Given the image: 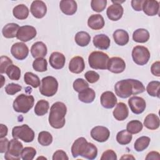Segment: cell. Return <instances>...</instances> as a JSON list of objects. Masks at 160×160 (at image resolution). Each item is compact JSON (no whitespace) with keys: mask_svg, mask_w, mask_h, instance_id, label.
<instances>
[{"mask_svg":"<svg viewBox=\"0 0 160 160\" xmlns=\"http://www.w3.org/2000/svg\"><path fill=\"white\" fill-rule=\"evenodd\" d=\"M29 9L24 4H18L13 8L12 13L14 16L18 19L23 20L26 19L29 15Z\"/></svg>","mask_w":160,"mask_h":160,"instance_id":"4dcf8cb0","label":"cell"},{"mask_svg":"<svg viewBox=\"0 0 160 160\" xmlns=\"http://www.w3.org/2000/svg\"><path fill=\"white\" fill-rule=\"evenodd\" d=\"M92 42L96 48L101 50H106L109 48L111 41L107 35L101 34L94 36Z\"/></svg>","mask_w":160,"mask_h":160,"instance_id":"603a6c76","label":"cell"},{"mask_svg":"<svg viewBox=\"0 0 160 160\" xmlns=\"http://www.w3.org/2000/svg\"><path fill=\"white\" fill-rule=\"evenodd\" d=\"M49 108V104L48 101L44 99H41L37 102L34 108V112L37 116H44L48 112Z\"/></svg>","mask_w":160,"mask_h":160,"instance_id":"d6a6232c","label":"cell"},{"mask_svg":"<svg viewBox=\"0 0 160 160\" xmlns=\"http://www.w3.org/2000/svg\"><path fill=\"white\" fill-rule=\"evenodd\" d=\"M66 112L67 108L64 103L59 101L54 102L51 107L48 119L51 126L55 129L63 128L66 122Z\"/></svg>","mask_w":160,"mask_h":160,"instance_id":"3957f363","label":"cell"},{"mask_svg":"<svg viewBox=\"0 0 160 160\" xmlns=\"http://www.w3.org/2000/svg\"><path fill=\"white\" fill-rule=\"evenodd\" d=\"M101 104L104 108L111 109L117 104V98L111 91H105L101 96Z\"/></svg>","mask_w":160,"mask_h":160,"instance_id":"e0dca14e","label":"cell"},{"mask_svg":"<svg viewBox=\"0 0 160 160\" xmlns=\"http://www.w3.org/2000/svg\"><path fill=\"white\" fill-rule=\"evenodd\" d=\"M146 159H160L159 153L156 151H151L147 154Z\"/></svg>","mask_w":160,"mask_h":160,"instance_id":"db71d44e","label":"cell"},{"mask_svg":"<svg viewBox=\"0 0 160 160\" xmlns=\"http://www.w3.org/2000/svg\"><path fill=\"white\" fill-rule=\"evenodd\" d=\"M24 80L26 84L36 88L40 86V79L39 77L31 72H27L24 74Z\"/></svg>","mask_w":160,"mask_h":160,"instance_id":"e575fe53","label":"cell"},{"mask_svg":"<svg viewBox=\"0 0 160 160\" xmlns=\"http://www.w3.org/2000/svg\"><path fill=\"white\" fill-rule=\"evenodd\" d=\"M88 88H89L88 83L86 81H85L82 78L76 79L73 82V88L78 92H80Z\"/></svg>","mask_w":160,"mask_h":160,"instance_id":"ee69618b","label":"cell"},{"mask_svg":"<svg viewBox=\"0 0 160 160\" xmlns=\"http://www.w3.org/2000/svg\"><path fill=\"white\" fill-rule=\"evenodd\" d=\"M36 34V29L34 27L25 25L19 28L16 35V38L18 39L22 42H27L34 38Z\"/></svg>","mask_w":160,"mask_h":160,"instance_id":"30bf717a","label":"cell"},{"mask_svg":"<svg viewBox=\"0 0 160 160\" xmlns=\"http://www.w3.org/2000/svg\"><path fill=\"white\" fill-rule=\"evenodd\" d=\"M121 159H134V158L133 156H132L131 155L126 154V155H124L122 157H121Z\"/></svg>","mask_w":160,"mask_h":160,"instance_id":"9f6ffc18","label":"cell"},{"mask_svg":"<svg viewBox=\"0 0 160 160\" xmlns=\"http://www.w3.org/2000/svg\"><path fill=\"white\" fill-rule=\"evenodd\" d=\"M30 11L32 15L38 19L42 18L47 12V7L42 1H34L31 3Z\"/></svg>","mask_w":160,"mask_h":160,"instance_id":"9a60e30c","label":"cell"},{"mask_svg":"<svg viewBox=\"0 0 160 160\" xmlns=\"http://www.w3.org/2000/svg\"><path fill=\"white\" fill-rule=\"evenodd\" d=\"M114 91L117 96L126 99L131 95L143 92L145 88L143 84L137 79H127L117 82L114 86Z\"/></svg>","mask_w":160,"mask_h":160,"instance_id":"6da1fadb","label":"cell"},{"mask_svg":"<svg viewBox=\"0 0 160 160\" xmlns=\"http://www.w3.org/2000/svg\"><path fill=\"white\" fill-rule=\"evenodd\" d=\"M23 149L22 144L18 140L13 138L10 140L8 148L5 152L4 158L6 160H19L21 158V152Z\"/></svg>","mask_w":160,"mask_h":160,"instance_id":"ba28073f","label":"cell"},{"mask_svg":"<svg viewBox=\"0 0 160 160\" xmlns=\"http://www.w3.org/2000/svg\"><path fill=\"white\" fill-rule=\"evenodd\" d=\"M48 62L46 59L39 58L36 59L32 62L33 69L38 72H44L48 69Z\"/></svg>","mask_w":160,"mask_h":160,"instance_id":"60d3db41","label":"cell"},{"mask_svg":"<svg viewBox=\"0 0 160 160\" xmlns=\"http://www.w3.org/2000/svg\"><path fill=\"white\" fill-rule=\"evenodd\" d=\"M12 136L14 139H19L25 142H30L34 140V132L28 125L22 124L12 128Z\"/></svg>","mask_w":160,"mask_h":160,"instance_id":"52a82bcc","label":"cell"},{"mask_svg":"<svg viewBox=\"0 0 160 160\" xmlns=\"http://www.w3.org/2000/svg\"><path fill=\"white\" fill-rule=\"evenodd\" d=\"M159 88L160 82L158 81H153L148 83L146 87V91L149 96L159 98Z\"/></svg>","mask_w":160,"mask_h":160,"instance_id":"8d00e7d4","label":"cell"},{"mask_svg":"<svg viewBox=\"0 0 160 160\" xmlns=\"http://www.w3.org/2000/svg\"><path fill=\"white\" fill-rule=\"evenodd\" d=\"M117 159L116 152L112 149L105 151L101 157V160H116Z\"/></svg>","mask_w":160,"mask_h":160,"instance_id":"c3c4849f","label":"cell"},{"mask_svg":"<svg viewBox=\"0 0 160 160\" xmlns=\"http://www.w3.org/2000/svg\"><path fill=\"white\" fill-rule=\"evenodd\" d=\"M104 19L103 17L99 14H92L88 20V26L94 30H99L104 26Z\"/></svg>","mask_w":160,"mask_h":160,"instance_id":"d4e9b609","label":"cell"},{"mask_svg":"<svg viewBox=\"0 0 160 160\" xmlns=\"http://www.w3.org/2000/svg\"><path fill=\"white\" fill-rule=\"evenodd\" d=\"M128 104L131 111L136 114L143 112L146 107L145 100L141 97L136 96L129 99Z\"/></svg>","mask_w":160,"mask_h":160,"instance_id":"7c38bea8","label":"cell"},{"mask_svg":"<svg viewBox=\"0 0 160 160\" xmlns=\"http://www.w3.org/2000/svg\"><path fill=\"white\" fill-rule=\"evenodd\" d=\"M71 153L73 158L81 156L88 159L92 160L97 157L98 149L94 144L88 142L84 138L81 137L73 142L71 146Z\"/></svg>","mask_w":160,"mask_h":160,"instance_id":"7a4b0ae2","label":"cell"},{"mask_svg":"<svg viewBox=\"0 0 160 160\" xmlns=\"http://www.w3.org/2000/svg\"><path fill=\"white\" fill-rule=\"evenodd\" d=\"M142 9L146 15L155 16L159 13V3L155 0H145L143 2Z\"/></svg>","mask_w":160,"mask_h":160,"instance_id":"ac0fdd59","label":"cell"},{"mask_svg":"<svg viewBox=\"0 0 160 160\" xmlns=\"http://www.w3.org/2000/svg\"><path fill=\"white\" fill-rule=\"evenodd\" d=\"M38 142L43 146L50 145L52 142V136L48 131H41L39 133L38 137Z\"/></svg>","mask_w":160,"mask_h":160,"instance_id":"ab89813d","label":"cell"},{"mask_svg":"<svg viewBox=\"0 0 160 160\" xmlns=\"http://www.w3.org/2000/svg\"><path fill=\"white\" fill-rule=\"evenodd\" d=\"M160 62L159 61H156L155 62H154L151 67V73L154 75L156 76L157 77H159L160 76Z\"/></svg>","mask_w":160,"mask_h":160,"instance_id":"f907efd6","label":"cell"},{"mask_svg":"<svg viewBox=\"0 0 160 160\" xmlns=\"http://www.w3.org/2000/svg\"><path fill=\"white\" fill-rule=\"evenodd\" d=\"M123 8L120 4L113 3L110 5L106 11V14L108 18L111 21H118L120 19L123 14Z\"/></svg>","mask_w":160,"mask_h":160,"instance_id":"2e32d148","label":"cell"},{"mask_svg":"<svg viewBox=\"0 0 160 160\" xmlns=\"http://www.w3.org/2000/svg\"><path fill=\"white\" fill-rule=\"evenodd\" d=\"M11 53L16 59L23 60L28 56L29 49L24 42H16L11 46Z\"/></svg>","mask_w":160,"mask_h":160,"instance_id":"8fae6325","label":"cell"},{"mask_svg":"<svg viewBox=\"0 0 160 160\" xmlns=\"http://www.w3.org/2000/svg\"><path fill=\"white\" fill-rule=\"evenodd\" d=\"M132 138L131 134L125 129L118 132L116 135V141L121 145L128 144L131 141Z\"/></svg>","mask_w":160,"mask_h":160,"instance_id":"d590c367","label":"cell"},{"mask_svg":"<svg viewBox=\"0 0 160 160\" xmlns=\"http://www.w3.org/2000/svg\"><path fill=\"white\" fill-rule=\"evenodd\" d=\"M6 73L11 80L18 81L21 78V69L14 64H11L8 68Z\"/></svg>","mask_w":160,"mask_h":160,"instance_id":"f35d334b","label":"cell"},{"mask_svg":"<svg viewBox=\"0 0 160 160\" xmlns=\"http://www.w3.org/2000/svg\"><path fill=\"white\" fill-rule=\"evenodd\" d=\"M12 64V61L8 56H2L0 58V72L1 74L5 73L8 68Z\"/></svg>","mask_w":160,"mask_h":160,"instance_id":"f6af8a7d","label":"cell"},{"mask_svg":"<svg viewBox=\"0 0 160 160\" xmlns=\"http://www.w3.org/2000/svg\"><path fill=\"white\" fill-rule=\"evenodd\" d=\"M133 61L138 65L143 66L148 63L150 58V52L148 49L143 46H136L132 51Z\"/></svg>","mask_w":160,"mask_h":160,"instance_id":"9c48e42d","label":"cell"},{"mask_svg":"<svg viewBox=\"0 0 160 160\" xmlns=\"http://www.w3.org/2000/svg\"><path fill=\"white\" fill-rule=\"evenodd\" d=\"M126 68L125 61L119 57H112L109 59L107 69L115 74L122 72Z\"/></svg>","mask_w":160,"mask_h":160,"instance_id":"5bb4252c","label":"cell"},{"mask_svg":"<svg viewBox=\"0 0 160 160\" xmlns=\"http://www.w3.org/2000/svg\"><path fill=\"white\" fill-rule=\"evenodd\" d=\"M143 125L140 121L132 120L126 126V130L131 134H137L141 131Z\"/></svg>","mask_w":160,"mask_h":160,"instance_id":"74e56055","label":"cell"},{"mask_svg":"<svg viewBox=\"0 0 160 160\" xmlns=\"http://www.w3.org/2000/svg\"><path fill=\"white\" fill-rule=\"evenodd\" d=\"M69 158L66 154V153L62 150H57L52 156L53 160H68Z\"/></svg>","mask_w":160,"mask_h":160,"instance_id":"681fc988","label":"cell"},{"mask_svg":"<svg viewBox=\"0 0 160 160\" xmlns=\"http://www.w3.org/2000/svg\"><path fill=\"white\" fill-rule=\"evenodd\" d=\"M21 86L15 83H9L5 87V91L9 95H14L21 91Z\"/></svg>","mask_w":160,"mask_h":160,"instance_id":"bcb514c9","label":"cell"},{"mask_svg":"<svg viewBox=\"0 0 160 160\" xmlns=\"http://www.w3.org/2000/svg\"><path fill=\"white\" fill-rule=\"evenodd\" d=\"M110 136L109 130L102 126H97L91 131V136L95 141L100 142L106 141Z\"/></svg>","mask_w":160,"mask_h":160,"instance_id":"4fadbf2b","label":"cell"},{"mask_svg":"<svg viewBox=\"0 0 160 160\" xmlns=\"http://www.w3.org/2000/svg\"><path fill=\"white\" fill-rule=\"evenodd\" d=\"M96 97L95 91L92 88H87L79 92L78 99L82 102L91 103L94 101Z\"/></svg>","mask_w":160,"mask_h":160,"instance_id":"f1b7e54d","label":"cell"},{"mask_svg":"<svg viewBox=\"0 0 160 160\" xmlns=\"http://www.w3.org/2000/svg\"><path fill=\"white\" fill-rule=\"evenodd\" d=\"M8 128L6 126L1 124V135H0V138H5V136L7 135L8 134Z\"/></svg>","mask_w":160,"mask_h":160,"instance_id":"11a10c76","label":"cell"},{"mask_svg":"<svg viewBox=\"0 0 160 160\" xmlns=\"http://www.w3.org/2000/svg\"><path fill=\"white\" fill-rule=\"evenodd\" d=\"M106 0H92L91 2L92 9L98 12H102L106 8Z\"/></svg>","mask_w":160,"mask_h":160,"instance_id":"7bdbcfd3","label":"cell"},{"mask_svg":"<svg viewBox=\"0 0 160 160\" xmlns=\"http://www.w3.org/2000/svg\"><path fill=\"white\" fill-rule=\"evenodd\" d=\"M9 140L6 138H1L0 140V152L4 153L6 152L8 148L9 145Z\"/></svg>","mask_w":160,"mask_h":160,"instance_id":"816d5d0a","label":"cell"},{"mask_svg":"<svg viewBox=\"0 0 160 160\" xmlns=\"http://www.w3.org/2000/svg\"><path fill=\"white\" fill-rule=\"evenodd\" d=\"M19 28L18 24L13 22L8 23L6 24L2 29V35L6 38H13L16 37Z\"/></svg>","mask_w":160,"mask_h":160,"instance_id":"83f0119b","label":"cell"},{"mask_svg":"<svg viewBox=\"0 0 160 160\" xmlns=\"http://www.w3.org/2000/svg\"><path fill=\"white\" fill-rule=\"evenodd\" d=\"M84 77L87 81L89 83H94L99 79V74L94 71H87L84 74Z\"/></svg>","mask_w":160,"mask_h":160,"instance_id":"7dc6e473","label":"cell"},{"mask_svg":"<svg viewBox=\"0 0 160 160\" xmlns=\"http://www.w3.org/2000/svg\"><path fill=\"white\" fill-rule=\"evenodd\" d=\"M132 39L136 42L144 43L149 39V33L148 30L139 28L135 30L132 34Z\"/></svg>","mask_w":160,"mask_h":160,"instance_id":"f546056e","label":"cell"},{"mask_svg":"<svg viewBox=\"0 0 160 160\" xmlns=\"http://www.w3.org/2000/svg\"><path fill=\"white\" fill-rule=\"evenodd\" d=\"M74 39L78 46L84 47L88 46L90 42L91 36L87 32L79 31L75 35Z\"/></svg>","mask_w":160,"mask_h":160,"instance_id":"1f68e13d","label":"cell"},{"mask_svg":"<svg viewBox=\"0 0 160 160\" xmlns=\"http://www.w3.org/2000/svg\"><path fill=\"white\" fill-rule=\"evenodd\" d=\"M34 103V98L32 96L21 94L14 99L12 107L14 111L18 112L26 113L33 107Z\"/></svg>","mask_w":160,"mask_h":160,"instance_id":"277c9868","label":"cell"},{"mask_svg":"<svg viewBox=\"0 0 160 160\" xmlns=\"http://www.w3.org/2000/svg\"><path fill=\"white\" fill-rule=\"evenodd\" d=\"M109 56L102 51H93L88 57L89 66L94 69H106Z\"/></svg>","mask_w":160,"mask_h":160,"instance_id":"5b68a950","label":"cell"},{"mask_svg":"<svg viewBox=\"0 0 160 160\" xmlns=\"http://www.w3.org/2000/svg\"><path fill=\"white\" fill-rule=\"evenodd\" d=\"M144 126L150 130L157 129L159 127V117L154 113L148 114L144 120Z\"/></svg>","mask_w":160,"mask_h":160,"instance_id":"484cf974","label":"cell"},{"mask_svg":"<svg viewBox=\"0 0 160 160\" xmlns=\"http://www.w3.org/2000/svg\"><path fill=\"white\" fill-rule=\"evenodd\" d=\"M84 61L82 57L74 56L71 59L69 64V69L71 72L79 74L84 71Z\"/></svg>","mask_w":160,"mask_h":160,"instance_id":"ffe728a7","label":"cell"},{"mask_svg":"<svg viewBox=\"0 0 160 160\" xmlns=\"http://www.w3.org/2000/svg\"><path fill=\"white\" fill-rule=\"evenodd\" d=\"M49 61L52 68L55 69H61L64 66L66 58L61 52H53L50 55Z\"/></svg>","mask_w":160,"mask_h":160,"instance_id":"d6986e66","label":"cell"},{"mask_svg":"<svg viewBox=\"0 0 160 160\" xmlns=\"http://www.w3.org/2000/svg\"><path fill=\"white\" fill-rule=\"evenodd\" d=\"M113 38L115 42L119 46H124L129 42V34L123 29H117L113 33Z\"/></svg>","mask_w":160,"mask_h":160,"instance_id":"4316f807","label":"cell"},{"mask_svg":"<svg viewBox=\"0 0 160 160\" xmlns=\"http://www.w3.org/2000/svg\"><path fill=\"white\" fill-rule=\"evenodd\" d=\"M151 139L148 136H141L139 138H138L134 144V148L137 152H141L146 149L149 143H150Z\"/></svg>","mask_w":160,"mask_h":160,"instance_id":"836d02e7","label":"cell"},{"mask_svg":"<svg viewBox=\"0 0 160 160\" xmlns=\"http://www.w3.org/2000/svg\"><path fill=\"white\" fill-rule=\"evenodd\" d=\"M48 52L47 47L46 44L41 42L38 41L33 44L31 48V53L33 58H44L46 56Z\"/></svg>","mask_w":160,"mask_h":160,"instance_id":"cb8c5ba5","label":"cell"},{"mask_svg":"<svg viewBox=\"0 0 160 160\" xmlns=\"http://www.w3.org/2000/svg\"><path fill=\"white\" fill-rule=\"evenodd\" d=\"M114 118L118 121L125 120L129 115V110L126 104L122 102L117 104L112 112Z\"/></svg>","mask_w":160,"mask_h":160,"instance_id":"7402d4cb","label":"cell"},{"mask_svg":"<svg viewBox=\"0 0 160 160\" xmlns=\"http://www.w3.org/2000/svg\"><path fill=\"white\" fill-rule=\"evenodd\" d=\"M143 2L144 0H132L131 1L132 8L136 11H141L142 10Z\"/></svg>","mask_w":160,"mask_h":160,"instance_id":"f5cc1de1","label":"cell"},{"mask_svg":"<svg viewBox=\"0 0 160 160\" xmlns=\"http://www.w3.org/2000/svg\"><path fill=\"white\" fill-rule=\"evenodd\" d=\"M59 8L64 14L71 16L76 12L78 6L74 0H62L60 1Z\"/></svg>","mask_w":160,"mask_h":160,"instance_id":"44dd1931","label":"cell"},{"mask_svg":"<svg viewBox=\"0 0 160 160\" xmlns=\"http://www.w3.org/2000/svg\"><path fill=\"white\" fill-rule=\"evenodd\" d=\"M58 89V82L53 76H46L41 80L39 86L40 93L45 96L51 97L55 95Z\"/></svg>","mask_w":160,"mask_h":160,"instance_id":"8992f818","label":"cell"},{"mask_svg":"<svg viewBox=\"0 0 160 160\" xmlns=\"http://www.w3.org/2000/svg\"><path fill=\"white\" fill-rule=\"evenodd\" d=\"M36 154V150L32 147H25L21 152V158L23 160H32Z\"/></svg>","mask_w":160,"mask_h":160,"instance_id":"b9f144b4","label":"cell"}]
</instances>
